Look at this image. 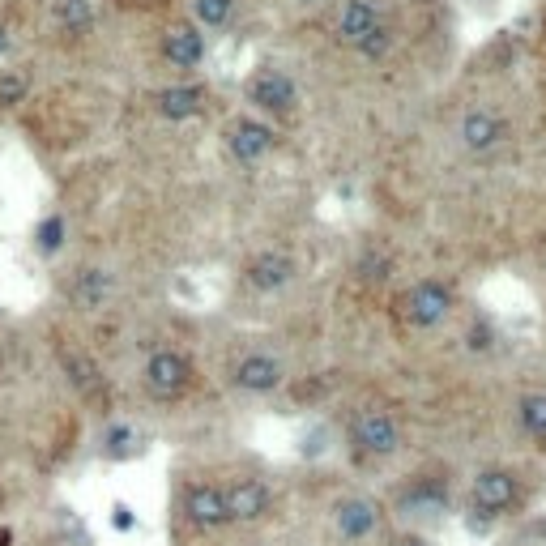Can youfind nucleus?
I'll return each instance as SVG.
<instances>
[{"label":"nucleus","mask_w":546,"mask_h":546,"mask_svg":"<svg viewBox=\"0 0 546 546\" xmlns=\"http://www.w3.org/2000/svg\"><path fill=\"white\" fill-rule=\"evenodd\" d=\"M35 244H39V252H60V248H64V218H60V214H52V218L39 222Z\"/></svg>","instance_id":"22"},{"label":"nucleus","mask_w":546,"mask_h":546,"mask_svg":"<svg viewBox=\"0 0 546 546\" xmlns=\"http://www.w3.org/2000/svg\"><path fill=\"white\" fill-rule=\"evenodd\" d=\"M56 18H60V26L64 30H90V22H94V5L90 0H60L56 5Z\"/></svg>","instance_id":"18"},{"label":"nucleus","mask_w":546,"mask_h":546,"mask_svg":"<svg viewBox=\"0 0 546 546\" xmlns=\"http://www.w3.org/2000/svg\"><path fill=\"white\" fill-rule=\"evenodd\" d=\"M133 440H137V431L128 427V423H111L107 436H103V448H107L111 457H116V453H128V448H133Z\"/></svg>","instance_id":"24"},{"label":"nucleus","mask_w":546,"mask_h":546,"mask_svg":"<svg viewBox=\"0 0 546 546\" xmlns=\"http://www.w3.org/2000/svg\"><path fill=\"white\" fill-rule=\"evenodd\" d=\"M244 278L252 291H261V295H273V291H286V286L295 282V256H286L278 248H269V252H256L248 269H244Z\"/></svg>","instance_id":"8"},{"label":"nucleus","mask_w":546,"mask_h":546,"mask_svg":"<svg viewBox=\"0 0 546 546\" xmlns=\"http://www.w3.org/2000/svg\"><path fill=\"white\" fill-rule=\"evenodd\" d=\"M26 99V73H5L0 77V107H18Z\"/></svg>","instance_id":"23"},{"label":"nucleus","mask_w":546,"mask_h":546,"mask_svg":"<svg viewBox=\"0 0 546 546\" xmlns=\"http://www.w3.org/2000/svg\"><path fill=\"white\" fill-rule=\"evenodd\" d=\"M0 546H13V534H9V529H0Z\"/></svg>","instance_id":"28"},{"label":"nucleus","mask_w":546,"mask_h":546,"mask_svg":"<svg viewBox=\"0 0 546 546\" xmlns=\"http://www.w3.org/2000/svg\"><path fill=\"white\" fill-rule=\"evenodd\" d=\"M192 13H197L201 26L222 30L231 22V13H235V0H192Z\"/></svg>","instance_id":"19"},{"label":"nucleus","mask_w":546,"mask_h":546,"mask_svg":"<svg viewBox=\"0 0 546 546\" xmlns=\"http://www.w3.org/2000/svg\"><path fill=\"white\" fill-rule=\"evenodd\" d=\"M141 380H146V393L158 397V401H175L184 397L192 389V380H197V367H192L188 355H180V350H154V355L146 359V372H141Z\"/></svg>","instance_id":"4"},{"label":"nucleus","mask_w":546,"mask_h":546,"mask_svg":"<svg viewBox=\"0 0 546 546\" xmlns=\"http://www.w3.org/2000/svg\"><path fill=\"white\" fill-rule=\"evenodd\" d=\"M201 103H205V94L197 86H167L154 94V111L163 120H192L201 111Z\"/></svg>","instance_id":"15"},{"label":"nucleus","mask_w":546,"mask_h":546,"mask_svg":"<svg viewBox=\"0 0 546 546\" xmlns=\"http://www.w3.org/2000/svg\"><path fill=\"white\" fill-rule=\"evenodd\" d=\"M380 22H384V18H380L376 0H346L342 13H337V35H342L350 47H359Z\"/></svg>","instance_id":"14"},{"label":"nucleus","mask_w":546,"mask_h":546,"mask_svg":"<svg viewBox=\"0 0 546 546\" xmlns=\"http://www.w3.org/2000/svg\"><path fill=\"white\" fill-rule=\"evenodd\" d=\"M333 525L346 542L372 538V529L380 525V504L367 500V495H346V500H337V508H333Z\"/></svg>","instance_id":"9"},{"label":"nucleus","mask_w":546,"mask_h":546,"mask_svg":"<svg viewBox=\"0 0 546 546\" xmlns=\"http://www.w3.org/2000/svg\"><path fill=\"white\" fill-rule=\"evenodd\" d=\"M69 299L77 308H103L111 299V273L107 269H82L69 286Z\"/></svg>","instance_id":"16"},{"label":"nucleus","mask_w":546,"mask_h":546,"mask_svg":"<svg viewBox=\"0 0 546 546\" xmlns=\"http://www.w3.org/2000/svg\"><path fill=\"white\" fill-rule=\"evenodd\" d=\"M64 367L73 372V384L77 389H99V367H94L90 359H82V355H73V350H64Z\"/></svg>","instance_id":"20"},{"label":"nucleus","mask_w":546,"mask_h":546,"mask_svg":"<svg viewBox=\"0 0 546 546\" xmlns=\"http://www.w3.org/2000/svg\"><path fill=\"white\" fill-rule=\"evenodd\" d=\"M389 47H393V26L389 22H380L372 35H367L363 43H359V56H367V60H380V56H389Z\"/></svg>","instance_id":"21"},{"label":"nucleus","mask_w":546,"mask_h":546,"mask_svg":"<svg viewBox=\"0 0 546 546\" xmlns=\"http://www.w3.org/2000/svg\"><path fill=\"white\" fill-rule=\"evenodd\" d=\"M180 517H184L192 529H201V534H214V529H227V525H231L227 500H222V487L201 483V478L180 491Z\"/></svg>","instance_id":"6"},{"label":"nucleus","mask_w":546,"mask_h":546,"mask_svg":"<svg viewBox=\"0 0 546 546\" xmlns=\"http://www.w3.org/2000/svg\"><path fill=\"white\" fill-rule=\"evenodd\" d=\"M282 384H286L282 359L261 355V350H256V355L235 363V389H244V393H273V389H282Z\"/></svg>","instance_id":"10"},{"label":"nucleus","mask_w":546,"mask_h":546,"mask_svg":"<svg viewBox=\"0 0 546 546\" xmlns=\"http://www.w3.org/2000/svg\"><path fill=\"white\" fill-rule=\"evenodd\" d=\"M244 99L256 111H269V116H291L295 103H299V90L286 73L278 69H252L244 77Z\"/></svg>","instance_id":"5"},{"label":"nucleus","mask_w":546,"mask_h":546,"mask_svg":"<svg viewBox=\"0 0 546 546\" xmlns=\"http://www.w3.org/2000/svg\"><path fill=\"white\" fill-rule=\"evenodd\" d=\"M448 312H453V291H448L440 278H423V282H414L410 291L397 295V316L406 320L410 329H436L448 320Z\"/></svg>","instance_id":"2"},{"label":"nucleus","mask_w":546,"mask_h":546,"mask_svg":"<svg viewBox=\"0 0 546 546\" xmlns=\"http://www.w3.org/2000/svg\"><path fill=\"white\" fill-rule=\"evenodd\" d=\"M504 120L500 116H491V111H470V116L461 120V128H457V137H461V146L465 150H474V154H487V150H495L504 141Z\"/></svg>","instance_id":"13"},{"label":"nucleus","mask_w":546,"mask_h":546,"mask_svg":"<svg viewBox=\"0 0 546 546\" xmlns=\"http://www.w3.org/2000/svg\"><path fill=\"white\" fill-rule=\"evenodd\" d=\"M393 546H431L427 538H414V534H401V538H393Z\"/></svg>","instance_id":"26"},{"label":"nucleus","mask_w":546,"mask_h":546,"mask_svg":"<svg viewBox=\"0 0 546 546\" xmlns=\"http://www.w3.org/2000/svg\"><path fill=\"white\" fill-rule=\"evenodd\" d=\"M517 419H521V431L529 440L546 444V393H525L517 401Z\"/></svg>","instance_id":"17"},{"label":"nucleus","mask_w":546,"mask_h":546,"mask_svg":"<svg viewBox=\"0 0 546 546\" xmlns=\"http://www.w3.org/2000/svg\"><path fill=\"white\" fill-rule=\"evenodd\" d=\"M227 150L235 154V163H244V167H256L261 158L273 150V128L261 124V120H235L231 124V137H227Z\"/></svg>","instance_id":"11"},{"label":"nucleus","mask_w":546,"mask_h":546,"mask_svg":"<svg viewBox=\"0 0 546 546\" xmlns=\"http://www.w3.org/2000/svg\"><path fill=\"white\" fill-rule=\"evenodd\" d=\"M465 504H470L474 517L483 521H500L512 508L521 504V478L504 470V465H487L470 478V491H465Z\"/></svg>","instance_id":"1"},{"label":"nucleus","mask_w":546,"mask_h":546,"mask_svg":"<svg viewBox=\"0 0 546 546\" xmlns=\"http://www.w3.org/2000/svg\"><path fill=\"white\" fill-rule=\"evenodd\" d=\"M163 56L167 64H175V69H197V64L205 60V35L201 26H171L163 35Z\"/></svg>","instance_id":"12"},{"label":"nucleus","mask_w":546,"mask_h":546,"mask_svg":"<svg viewBox=\"0 0 546 546\" xmlns=\"http://www.w3.org/2000/svg\"><path fill=\"white\" fill-rule=\"evenodd\" d=\"M222 500H227V517L231 525H256L265 521L273 512V491L265 478H231L227 487H222Z\"/></svg>","instance_id":"7"},{"label":"nucleus","mask_w":546,"mask_h":546,"mask_svg":"<svg viewBox=\"0 0 546 546\" xmlns=\"http://www.w3.org/2000/svg\"><path fill=\"white\" fill-rule=\"evenodd\" d=\"M350 448H355V457H363V461L393 457L401 448V423L389 410H363V414H355V423H350Z\"/></svg>","instance_id":"3"},{"label":"nucleus","mask_w":546,"mask_h":546,"mask_svg":"<svg viewBox=\"0 0 546 546\" xmlns=\"http://www.w3.org/2000/svg\"><path fill=\"white\" fill-rule=\"evenodd\" d=\"M137 525V512H133V504H124V500H116L111 504V529H120V534H128V529Z\"/></svg>","instance_id":"25"},{"label":"nucleus","mask_w":546,"mask_h":546,"mask_svg":"<svg viewBox=\"0 0 546 546\" xmlns=\"http://www.w3.org/2000/svg\"><path fill=\"white\" fill-rule=\"evenodd\" d=\"M9 43H13V39H9V30H5V26H0V56H5V52H9Z\"/></svg>","instance_id":"27"}]
</instances>
